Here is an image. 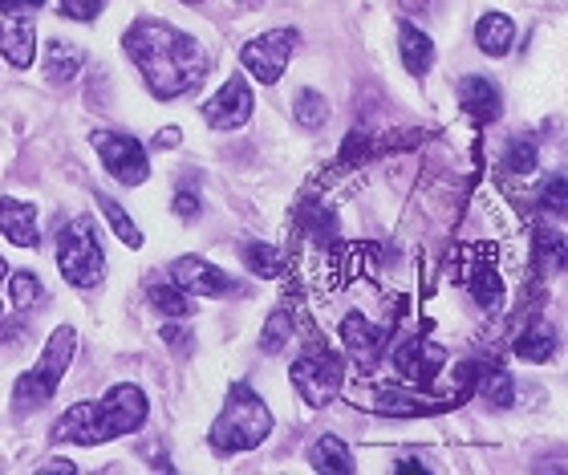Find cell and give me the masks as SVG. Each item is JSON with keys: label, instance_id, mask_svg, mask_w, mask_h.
Wrapping results in <instances>:
<instances>
[{"label": "cell", "instance_id": "obj_44", "mask_svg": "<svg viewBox=\"0 0 568 475\" xmlns=\"http://www.w3.org/2000/svg\"><path fill=\"white\" fill-rule=\"evenodd\" d=\"M244 4H264V0H244Z\"/></svg>", "mask_w": 568, "mask_h": 475}, {"label": "cell", "instance_id": "obj_13", "mask_svg": "<svg viewBox=\"0 0 568 475\" xmlns=\"http://www.w3.org/2000/svg\"><path fill=\"white\" fill-rule=\"evenodd\" d=\"M171 281H175L183 293H191V297H236L240 285L236 276H227L220 264L203 261V256H179V261H171Z\"/></svg>", "mask_w": 568, "mask_h": 475}, {"label": "cell", "instance_id": "obj_29", "mask_svg": "<svg viewBox=\"0 0 568 475\" xmlns=\"http://www.w3.org/2000/svg\"><path fill=\"white\" fill-rule=\"evenodd\" d=\"M536 166H540V146H536V139H511L508 146H504V171L516 179H528L536 175Z\"/></svg>", "mask_w": 568, "mask_h": 475}, {"label": "cell", "instance_id": "obj_27", "mask_svg": "<svg viewBox=\"0 0 568 475\" xmlns=\"http://www.w3.org/2000/svg\"><path fill=\"white\" fill-rule=\"evenodd\" d=\"M240 261H244V269L256 276H264V281H273V276H281L284 269V256L276 244H264V240H252V244H244L240 249Z\"/></svg>", "mask_w": 568, "mask_h": 475}, {"label": "cell", "instance_id": "obj_23", "mask_svg": "<svg viewBox=\"0 0 568 475\" xmlns=\"http://www.w3.org/2000/svg\"><path fill=\"white\" fill-rule=\"evenodd\" d=\"M146 301H151V310L159 313V317H171V321L195 317L191 293H183L179 285H166V281H151V285H146Z\"/></svg>", "mask_w": 568, "mask_h": 475}, {"label": "cell", "instance_id": "obj_5", "mask_svg": "<svg viewBox=\"0 0 568 475\" xmlns=\"http://www.w3.org/2000/svg\"><path fill=\"white\" fill-rule=\"evenodd\" d=\"M58 269L73 289H98L106 281V252L98 244L94 224L78 215L58 236Z\"/></svg>", "mask_w": 568, "mask_h": 475}, {"label": "cell", "instance_id": "obj_22", "mask_svg": "<svg viewBox=\"0 0 568 475\" xmlns=\"http://www.w3.org/2000/svg\"><path fill=\"white\" fill-rule=\"evenodd\" d=\"M85 70V53L70 41H49L45 49V82L49 85H70Z\"/></svg>", "mask_w": 568, "mask_h": 475}, {"label": "cell", "instance_id": "obj_31", "mask_svg": "<svg viewBox=\"0 0 568 475\" xmlns=\"http://www.w3.org/2000/svg\"><path fill=\"white\" fill-rule=\"evenodd\" d=\"M293 114L301 127H308V131H321L325 122H329V102L321 98V90H301L293 102Z\"/></svg>", "mask_w": 568, "mask_h": 475}, {"label": "cell", "instance_id": "obj_25", "mask_svg": "<svg viewBox=\"0 0 568 475\" xmlns=\"http://www.w3.org/2000/svg\"><path fill=\"white\" fill-rule=\"evenodd\" d=\"M568 244H565V236H560V228H557V220L552 224H540L536 228V264L545 269V273H565L568 269Z\"/></svg>", "mask_w": 568, "mask_h": 475}, {"label": "cell", "instance_id": "obj_16", "mask_svg": "<svg viewBox=\"0 0 568 475\" xmlns=\"http://www.w3.org/2000/svg\"><path fill=\"white\" fill-rule=\"evenodd\" d=\"M459 107L471 122L491 127V122H499V114H504V94H499V85L491 82V78L471 73V78L459 82Z\"/></svg>", "mask_w": 568, "mask_h": 475}, {"label": "cell", "instance_id": "obj_3", "mask_svg": "<svg viewBox=\"0 0 568 475\" xmlns=\"http://www.w3.org/2000/svg\"><path fill=\"white\" fill-rule=\"evenodd\" d=\"M73 350H78L73 325H58L49 345L41 350V357L17 378V391H12V411L17 415H33V411L53 403V394L61 391V378H65V370L73 362Z\"/></svg>", "mask_w": 568, "mask_h": 475}, {"label": "cell", "instance_id": "obj_6", "mask_svg": "<svg viewBox=\"0 0 568 475\" xmlns=\"http://www.w3.org/2000/svg\"><path fill=\"white\" fill-rule=\"evenodd\" d=\"M288 378H293L296 394H301L313 411H325L345 386V362L337 350L313 345V350H305V354L288 366Z\"/></svg>", "mask_w": 568, "mask_h": 475}, {"label": "cell", "instance_id": "obj_17", "mask_svg": "<svg viewBox=\"0 0 568 475\" xmlns=\"http://www.w3.org/2000/svg\"><path fill=\"white\" fill-rule=\"evenodd\" d=\"M0 236L12 240L17 249H37V244H41V228H37L33 203L0 195Z\"/></svg>", "mask_w": 568, "mask_h": 475}, {"label": "cell", "instance_id": "obj_41", "mask_svg": "<svg viewBox=\"0 0 568 475\" xmlns=\"http://www.w3.org/2000/svg\"><path fill=\"white\" fill-rule=\"evenodd\" d=\"M403 4V12H423V9H430V0H398Z\"/></svg>", "mask_w": 568, "mask_h": 475}, {"label": "cell", "instance_id": "obj_34", "mask_svg": "<svg viewBox=\"0 0 568 475\" xmlns=\"http://www.w3.org/2000/svg\"><path fill=\"white\" fill-rule=\"evenodd\" d=\"M106 4L110 0H61L58 9H61V17H70V21H98Z\"/></svg>", "mask_w": 568, "mask_h": 475}, {"label": "cell", "instance_id": "obj_4", "mask_svg": "<svg viewBox=\"0 0 568 475\" xmlns=\"http://www.w3.org/2000/svg\"><path fill=\"white\" fill-rule=\"evenodd\" d=\"M342 394L354 406L369 411V415L382 418H426V415H443V411H455L463 406L459 398H438V394L423 391V386H410V382H366L362 386H342Z\"/></svg>", "mask_w": 568, "mask_h": 475}, {"label": "cell", "instance_id": "obj_36", "mask_svg": "<svg viewBox=\"0 0 568 475\" xmlns=\"http://www.w3.org/2000/svg\"><path fill=\"white\" fill-rule=\"evenodd\" d=\"M163 342L175 350V354H191V345H195V337H191L187 325H163Z\"/></svg>", "mask_w": 568, "mask_h": 475}, {"label": "cell", "instance_id": "obj_1", "mask_svg": "<svg viewBox=\"0 0 568 475\" xmlns=\"http://www.w3.org/2000/svg\"><path fill=\"white\" fill-rule=\"evenodd\" d=\"M122 49L126 58L139 65L142 82L159 102L183 98L191 90H200L212 73V58L207 49L195 41L191 33L175 29L166 21H139L122 33Z\"/></svg>", "mask_w": 568, "mask_h": 475}, {"label": "cell", "instance_id": "obj_30", "mask_svg": "<svg viewBox=\"0 0 568 475\" xmlns=\"http://www.w3.org/2000/svg\"><path fill=\"white\" fill-rule=\"evenodd\" d=\"M536 212H545L548 220H565L568 215V179L560 175H548L545 188L536 191Z\"/></svg>", "mask_w": 568, "mask_h": 475}, {"label": "cell", "instance_id": "obj_35", "mask_svg": "<svg viewBox=\"0 0 568 475\" xmlns=\"http://www.w3.org/2000/svg\"><path fill=\"white\" fill-rule=\"evenodd\" d=\"M171 212H175L183 224H195V220H200V212H203V203H200V195H195V188H179L175 200H171Z\"/></svg>", "mask_w": 568, "mask_h": 475}, {"label": "cell", "instance_id": "obj_21", "mask_svg": "<svg viewBox=\"0 0 568 475\" xmlns=\"http://www.w3.org/2000/svg\"><path fill=\"white\" fill-rule=\"evenodd\" d=\"M516 357H524V362H552L557 357V350H560V337H557V330H552V321H536V325H528V330L516 337Z\"/></svg>", "mask_w": 568, "mask_h": 475}, {"label": "cell", "instance_id": "obj_26", "mask_svg": "<svg viewBox=\"0 0 568 475\" xmlns=\"http://www.w3.org/2000/svg\"><path fill=\"white\" fill-rule=\"evenodd\" d=\"M475 391L484 394L491 411H508V406L516 403V378H511L508 370H496V366L479 370V374H475Z\"/></svg>", "mask_w": 568, "mask_h": 475}, {"label": "cell", "instance_id": "obj_32", "mask_svg": "<svg viewBox=\"0 0 568 475\" xmlns=\"http://www.w3.org/2000/svg\"><path fill=\"white\" fill-rule=\"evenodd\" d=\"M293 337V313L288 310H273L268 321H264V333H261V350L264 354H281L284 345Z\"/></svg>", "mask_w": 568, "mask_h": 475}, {"label": "cell", "instance_id": "obj_19", "mask_svg": "<svg viewBox=\"0 0 568 475\" xmlns=\"http://www.w3.org/2000/svg\"><path fill=\"white\" fill-rule=\"evenodd\" d=\"M475 46L484 49L487 58L504 61L516 46V21H511L508 12H484L479 24H475Z\"/></svg>", "mask_w": 568, "mask_h": 475}, {"label": "cell", "instance_id": "obj_12", "mask_svg": "<svg viewBox=\"0 0 568 475\" xmlns=\"http://www.w3.org/2000/svg\"><path fill=\"white\" fill-rule=\"evenodd\" d=\"M252 110H256L252 85L244 73H236V78H227V82L203 102V119H207L212 131H240V127L252 119Z\"/></svg>", "mask_w": 568, "mask_h": 475}, {"label": "cell", "instance_id": "obj_33", "mask_svg": "<svg viewBox=\"0 0 568 475\" xmlns=\"http://www.w3.org/2000/svg\"><path fill=\"white\" fill-rule=\"evenodd\" d=\"M41 297H45V289H41V281L33 273H17L9 281V301L17 313H29L33 305H41Z\"/></svg>", "mask_w": 568, "mask_h": 475}, {"label": "cell", "instance_id": "obj_37", "mask_svg": "<svg viewBox=\"0 0 568 475\" xmlns=\"http://www.w3.org/2000/svg\"><path fill=\"white\" fill-rule=\"evenodd\" d=\"M45 0H0V12L4 17H24V12H37Z\"/></svg>", "mask_w": 568, "mask_h": 475}, {"label": "cell", "instance_id": "obj_7", "mask_svg": "<svg viewBox=\"0 0 568 475\" xmlns=\"http://www.w3.org/2000/svg\"><path fill=\"white\" fill-rule=\"evenodd\" d=\"M90 146L98 151L102 166L119 179L122 188H139L151 175V159H146V146L126 131H94L90 134Z\"/></svg>", "mask_w": 568, "mask_h": 475}, {"label": "cell", "instance_id": "obj_10", "mask_svg": "<svg viewBox=\"0 0 568 475\" xmlns=\"http://www.w3.org/2000/svg\"><path fill=\"white\" fill-rule=\"evenodd\" d=\"M463 285L475 297V305L487 313H496L508 297V285H504V269H499V252L491 244H475V249H463Z\"/></svg>", "mask_w": 568, "mask_h": 475}, {"label": "cell", "instance_id": "obj_20", "mask_svg": "<svg viewBox=\"0 0 568 475\" xmlns=\"http://www.w3.org/2000/svg\"><path fill=\"white\" fill-rule=\"evenodd\" d=\"M398 53H403L406 73H415V78H426L435 65V41L410 21H403V29H398Z\"/></svg>", "mask_w": 568, "mask_h": 475}, {"label": "cell", "instance_id": "obj_38", "mask_svg": "<svg viewBox=\"0 0 568 475\" xmlns=\"http://www.w3.org/2000/svg\"><path fill=\"white\" fill-rule=\"evenodd\" d=\"M37 472H65V475H73V472H78V464H70V459H45V464L37 467Z\"/></svg>", "mask_w": 568, "mask_h": 475}, {"label": "cell", "instance_id": "obj_39", "mask_svg": "<svg viewBox=\"0 0 568 475\" xmlns=\"http://www.w3.org/2000/svg\"><path fill=\"white\" fill-rule=\"evenodd\" d=\"M21 337H24V325H0V345L21 342Z\"/></svg>", "mask_w": 568, "mask_h": 475}, {"label": "cell", "instance_id": "obj_40", "mask_svg": "<svg viewBox=\"0 0 568 475\" xmlns=\"http://www.w3.org/2000/svg\"><path fill=\"white\" fill-rule=\"evenodd\" d=\"M394 472H430V467H426V464H418L415 455H403V459H398V464H394Z\"/></svg>", "mask_w": 568, "mask_h": 475}, {"label": "cell", "instance_id": "obj_14", "mask_svg": "<svg viewBox=\"0 0 568 475\" xmlns=\"http://www.w3.org/2000/svg\"><path fill=\"white\" fill-rule=\"evenodd\" d=\"M390 321H369L366 313H345L337 333H342V345L362 362V366H374L382 357V350L390 345Z\"/></svg>", "mask_w": 568, "mask_h": 475}, {"label": "cell", "instance_id": "obj_18", "mask_svg": "<svg viewBox=\"0 0 568 475\" xmlns=\"http://www.w3.org/2000/svg\"><path fill=\"white\" fill-rule=\"evenodd\" d=\"M0 58L17 65V70H29L37 58V29L24 17H4L0 21Z\"/></svg>", "mask_w": 568, "mask_h": 475}, {"label": "cell", "instance_id": "obj_2", "mask_svg": "<svg viewBox=\"0 0 568 475\" xmlns=\"http://www.w3.org/2000/svg\"><path fill=\"white\" fill-rule=\"evenodd\" d=\"M268 435H273V411L264 406V398L252 391L248 382H232L224 411L212 423V452L215 455L256 452Z\"/></svg>", "mask_w": 568, "mask_h": 475}, {"label": "cell", "instance_id": "obj_11", "mask_svg": "<svg viewBox=\"0 0 568 475\" xmlns=\"http://www.w3.org/2000/svg\"><path fill=\"white\" fill-rule=\"evenodd\" d=\"M390 357H394L398 378H406L410 386H423V391L443 374V366H447V350L430 342L426 333H406V337H398Z\"/></svg>", "mask_w": 568, "mask_h": 475}, {"label": "cell", "instance_id": "obj_8", "mask_svg": "<svg viewBox=\"0 0 568 475\" xmlns=\"http://www.w3.org/2000/svg\"><path fill=\"white\" fill-rule=\"evenodd\" d=\"M296 46H301L296 29H268V33L244 41L240 61L261 85H276L284 78V70H288V58L296 53Z\"/></svg>", "mask_w": 568, "mask_h": 475}, {"label": "cell", "instance_id": "obj_9", "mask_svg": "<svg viewBox=\"0 0 568 475\" xmlns=\"http://www.w3.org/2000/svg\"><path fill=\"white\" fill-rule=\"evenodd\" d=\"M98 418H102V431L106 439H122V435H134V431L146 427V415H151V403H146V391L134 386V382H114L102 398H98Z\"/></svg>", "mask_w": 568, "mask_h": 475}, {"label": "cell", "instance_id": "obj_43", "mask_svg": "<svg viewBox=\"0 0 568 475\" xmlns=\"http://www.w3.org/2000/svg\"><path fill=\"white\" fill-rule=\"evenodd\" d=\"M4 276H9V264H4V256H0V281H4Z\"/></svg>", "mask_w": 568, "mask_h": 475}, {"label": "cell", "instance_id": "obj_42", "mask_svg": "<svg viewBox=\"0 0 568 475\" xmlns=\"http://www.w3.org/2000/svg\"><path fill=\"white\" fill-rule=\"evenodd\" d=\"M179 143V131H163L159 134V146H175Z\"/></svg>", "mask_w": 568, "mask_h": 475}, {"label": "cell", "instance_id": "obj_28", "mask_svg": "<svg viewBox=\"0 0 568 475\" xmlns=\"http://www.w3.org/2000/svg\"><path fill=\"white\" fill-rule=\"evenodd\" d=\"M94 200H98V208H102V215H106V224L114 228V236H119L126 249H142V232L134 228V220L126 215V208L110 200L106 191H94Z\"/></svg>", "mask_w": 568, "mask_h": 475}, {"label": "cell", "instance_id": "obj_45", "mask_svg": "<svg viewBox=\"0 0 568 475\" xmlns=\"http://www.w3.org/2000/svg\"><path fill=\"white\" fill-rule=\"evenodd\" d=\"M183 4H203V0H183Z\"/></svg>", "mask_w": 568, "mask_h": 475}, {"label": "cell", "instance_id": "obj_24", "mask_svg": "<svg viewBox=\"0 0 568 475\" xmlns=\"http://www.w3.org/2000/svg\"><path fill=\"white\" fill-rule=\"evenodd\" d=\"M308 464H313V472L321 475H342V472H354V455H349V447H345L337 435H321L317 443H313V452H308Z\"/></svg>", "mask_w": 568, "mask_h": 475}, {"label": "cell", "instance_id": "obj_15", "mask_svg": "<svg viewBox=\"0 0 568 475\" xmlns=\"http://www.w3.org/2000/svg\"><path fill=\"white\" fill-rule=\"evenodd\" d=\"M49 443H53V447H61V443H73V447H98V443H110V439H106V431H102L98 406L94 403H73L70 411L53 423Z\"/></svg>", "mask_w": 568, "mask_h": 475}]
</instances>
